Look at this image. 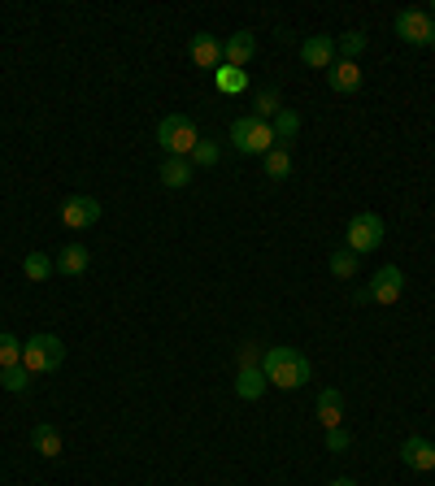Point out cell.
<instances>
[{
	"instance_id": "1",
	"label": "cell",
	"mask_w": 435,
	"mask_h": 486,
	"mask_svg": "<svg viewBox=\"0 0 435 486\" xmlns=\"http://www.w3.org/2000/svg\"><path fill=\"white\" fill-rule=\"evenodd\" d=\"M261 373L278 391H300L309 382V361L297 348H266L261 352Z\"/></svg>"
},
{
	"instance_id": "2",
	"label": "cell",
	"mask_w": 435,
	"mask_h": 486,
	"mask_svg": "<svg viewBox=\"0 0 435 486\" xmlns=\"http://www.w3.org/2000/svg\"><path fill=\"white\" fill-rule=\"evenodd\" d=\"M61 361H66V343H61L57 334H31L26 343H22V370L31 373H53L61 370Z\"/></svg>"
},
{
	"instance_id": "3",
	"label": "cell",
	"mask_w": 435,
	"mask_h": 486,
	"mask_svg": "<svg viewBox=\"0 0 435 486\" xmlns=\"http://www.w3.org/2000/svg\"><path fill=\"white\" fill-rule=\"evenodd\" d=\"M231 148L244 156H266L275 144V126L270 122H261V117H236L231 122Z\"/></svg>"
},
{
	"instance_id": "4",
	"label": "cell",
	"mask_w": 435,
	"mask_h": 486,
	"mask_svg": "<svg viewBox=\"0 0 435 486\" xmlns=\"http://www.w3.org/2000/svg\"><path fill=\"white\" fill-rule=\"evenodd\" d=\"M157 144L166 148V156H192V153H197V144H200L197 122H192L187 114H170V117H161V126H157Z\"/></svg>"
},
{
	"instance_id": "5",
	"label": "cell",
	"mask_w": 435,
	"mask_h": 486,
	"mask_svg": "<svg viewBox=\"0 0 435 486\" xmlns=\"http://www.w3.org/2000/svg\"><path fill=\"white\" fill-rule=\"evenodd\" d=\"M392 31L414 48H435V18L427 9H400L392 22Z\"/></svg>"
},
{
	"instance_id": "6",
	"label": "cell",
	"mask_w": 435,
	"mask_h": 486,
	"mask_svg": "<svg viewBox=\"0 0 435 486\" xmlns=\"http://www.w3.org/2000/svg\"><path fill=\"white\" fill-rule=\"evenodd\" d=\"M383 239H388V226H383L379 213H357L349 222V253L366 256V253H375V248H383Z\"/></svg>"
},
{
	"instance_id": "7",
	"label": "cell",
	"mask_w": 435,
	"mask_h": 486,
	"mask_svg": "<svg viewBox=\"0 0 435 486\" xmlns=\"http://www.w3.org/2000/svg\"><path fill=\"white\" fill-rule=\"evenodd\" d=\"M61 222H66L70 231H87V226H96L100 222V200L96 195H70V200L61 204Z\"/></svg>"
},
{
	"instance_id": "8",
	"label": "cell",
	"mask_w": 435,
	"mask_h": 486,
	"mask_svg": "<svg viewBox=\"0 0 435 486\" xmlns=\"http://www.w3.org/2000/svg\"><path fill=\"white\" fill-rule=\"evenodd\" d=\"M253 57H258V35H253V31H236V35L222 39V65L244 70Z\"/></svg>"
},
{
	"instance_id": "9",
	"label": "cell",
	"mask_w": 435,
	"mask_h": 486,
	"mask_svg": "<svg viewBox=\"0 0 435 486\" xmlns=\"http://www.w3.org/2000/svg\"><path fill=\"white\" fill-rule=\"evenodd\" d=\"M405 292V270H396V265H383V270L370 278V300L375 304H396Z\"/></svg>"
},
{
	"instance_id": "10",
	"label": "cell",
	"mask_w": 435,
	"mask_h": 486,
	"mask_svg": "<svg viewBox=\"0 0 435 486\" xmlns=\"http://www.w3.org/2000/svg\"><path fill=\"white\" fill-rule=\"evenodd\" d=\"M300 61L309 65V70H331L336 65V39L331 35H309L300 44Z\"/></svg>"
},
{
	"instance_id": "11",
	"label": "cell",
	"mask_w": 435,
	"mask_h": 486,
	"mask_svg": "<svg viewBox=\"0 0 435 486\" xmlns=\"http://www.w3.org/2000/svg\"><path fill=\"white\" fill-rule=\"evenodd\" d=\"M400 465L414 473H431L435 469V443L431 439H405L400 443Z\"/></svg>"
},
{
	"instance_id": "12",
	"label": "cell",
	"mask_w": 435,
	"mask_h": 486,
	"mask_svg": "<svg viewBox=\"0 0 435 486\" xmlns=\"http://www.w3.org/2000/svg\"><path fill=\"white\" fill-rule=\"evenodd\" d=\"M187 53H192V61H197L200 70H218L222 65V39L209 35V31H197L192 44H187Z\"/></svg>"
},
{
	"instance_id": "13",
	"label": "cell",
	"mask_w": 435,
	"mask_h": 486,
	"mask_svg": "<svg viewBox=\"0 0 435 486\" xmlns=\"http://www.w3.org/2000/svg\"><path fill=\"white\" fill-rule=\"evenodd\" d=\"M327 83H331V92H339V96H353V92H361V65H357V61H336V65L327 70Z\"/></svg>"
},
{
	"instance_id": "14",
	"label": "cell",
	"mask_w": 435,
	"mask_h": 486,
	"mask_svg": "<svg viewBox=\"0 0 435 486\" xmlns=\"http://www.w3.org/2000/svg\"><path fill=\"white\" fill-rule=\"evenodd\" d=\"M318 422H322V430H336L339 422H344V395H339L336 387H327L322 395H318Z\"/></svg>"
},
{
	"instance_id": "15",
	"label": "cell",
	"mask_w": 435,
	"mask_h": 486,
	"mask_svg": "<svg viewBox=\"0 0 435 486\" xmlns=\"http://www.w3.org/2000/svg\"><path fill=\"white\" fill-rule=\"evenodd\" d=\"M157 174H161V183H166V187H187V183H192V174H197V165H192L187 156H166Z\"/></svg>"
},
{
	"instance_id": "16",
	"label": "cell",
	"mask_w": 435,
	"mask_h": 486,
	"mask_svg": "<svg viewBox=\"0 0 435 486\" xmlns=\"http://www.w3.org/2000/svg\"><path fill=\"white\" fill-rule=\"evenodd\" d=\"M87 265H92V256H87V248L83 243H66L57 253V273H66V278H79V273H87Z\"/></svg>"
},
{
	"instance_id": "17",
	"label": "cell",
	"mask_w": 435,
	"mask_h": 486,
	"mask_svg": "<svg viewBox=\"0 0 435 486\" xmlns=\"http://www.w3.org/2000/svg\"><path fill=\"white\" fill-rule=\"evenodd\" d=\"M270 126H275V144H278V148H288V153H292V139L300 135V114H297V109H288V104H283Z\"/></svg>"
},
{
	"instance_id": "18",
	"label": "cell",
	"mask_w": 435,
	"mask_h": 486,
	"mask_svg": "<svg viewBox=\"0 0 435 486\" xmlns=\"http://www.w3.org/2000/svg\"><path fill=\"white\" fill-rule=\"evenodd\" d=\"M31 448L40 451L44 461H57L61 456V430L48 426V422H40V426L31 430Z\"/></svg>"
},
{
	"instance_id": "19",
	"label": "cell",
	"mask_w": 435,
	"mask_h": 486,
	"mask_svg": "<svg viewBox=\"0 0 435 486\" xmlns=\"http://www.w3.org/2000/svg\"><path fill=\"white\" fill-rule=\"evenodd\" d=\"M266 373H261V365H253V370H236V395L239 400H261L266 395Z\"/></svg>"
},
{
	"instance_id": "20",
	"label": "cell",
	"mask_w": 435,
	"mask_h": 486,
	"mask_svg": "<svg viewBox=\"0 0 435 486\" xmlns=\"http://www.w3.org/2000/svg\"><path fill=\"white\" fill-rule=\"evenodd\" d=\"M22 273H26L31 283H48V278L57 273V261L48 253H26L22 256Z\"/></svg>"
},
{
	"instance_id": "21",
	"label": "cell",
	"mask_w": 435,
	"mask_h": 486,
	"mask_svg": "<svg viewBox=\"0 0 435 486\" xmlns=\"http://www.w3.org/2000/svg\"><path fill=\"white\" fill-rule=\"evenodd\" d=\"M261 165H266V178H275V183L292 178V153L288 148H270V153L261 156Z\"/></svg>"
},
{
	"instance_id": "22",
	"label": "cell",
	"mask_w": 435,
	"mask_h": 486,
	"mask_svg": "<svg viewBox=\"0 0 435 486\" xmlns=\"http://www.w3.org/2000/svg\"><path fill=\"white\" fill-rule=\"evenodd\" d=\"M218 92H227V96H239L244 87H248V74L244 70H236V65H218Z\"/></svg>"
},
{
	"instance_id": "23",
	"label": "cell",
	"mask_w": 435,
	"mask_h": 486,
	"mask_svg": "<svg viewBox=\"0 0 435 486\" xmlns=\"http://www.w3.org/2000/svg\"><path fill=\"white\" fill-rule=\"evenodd\" d=\"M366 31H344V35L336 39V53H339V61H357L361 53H366Z\"/></svg>"
},
{
	"instance_id": "24",
	"label": "cell",
	"mask_w": 435,
	"mask_h": 486,
	"mask_svg": "<svg viewBox=\"0 0 435 486\" xmlns=\"http://www.w3.org/2000/svg\"><path fill=\"white\" fill-rule=\"evenodd\" d=\"M278 109H283V100H278L275 87H261L258 96H253V117H261V122H275Z\"/></svg>"
},
{
	"instance_id": "25",
	"label": "cell",
	"mask_w": 435,
	"mask_h": 486,
	"mask_svg": "<svg viewBox=\"0 0 435 486\" xmlns=\"http://www.w3.org/2000/svg\"><path fill=\"white\" fill-rule=\"evenodd\" d=\"M14 365H22V343L5 331L0 334V370H14Z\"/></svg>"
},
{
	"instance_id": "26",
	"label": "cell",
	"mask_w": 435,
	"mask_h": 486,
	"mask_svg": "<svg viewBox=\"0 0 435 486\" xmlns=\"http://www.w3.org/2000/svg\"><path fill=\"white\" fill-rule=\"evenodd\" d=\"M357 261H361L357 253H349V248H339V253L331 256V273H336V278H357Z\"/></svg>"
},
{
	"instance_id": "27",
	"label": "cell",
	"mask_w": 435,
	"mask_h": 486,
	"mask_svg": "<svg viewBox=\"0 0 435 486\" xmlns=\"http://www.w3.org/2000/svg\"><path fill=\"white\" fill-rule=\"evenodd\" d=\"M0 387L14 391V395H22V391L31 387V373L22 370V365H14V370H0Z\"/></svg>"
},
{
	"instance_id": "28",
	"label": "cell",
	"mask_w": 435,
	"mask_h": 486,
	"mask_svg": "<svg viewBox=\"0 0 435 486\" xmlns=\"http://www.w3.org/2000/svg\"><path fill=\"white\" fill-rule=\"evenodd\" d=\"M218 156H222V148H218L214 139H200L197 153L187 156V161H192V165H218Z\"/></svg>"
},
{
	"instance_id": "29",
	"label": "cell",
	"mask_w": 435,
	"mask_h": 486,
	"mask_svg": "<svg viewBox=\"0 0 435 486\" xmlns=\"http://www.w3.org/2000/svg\"><path fill=\"white\" fill-rule=\"evenodd\" d=\"M353 448V434L344 426H336V430H327V451H349Z\"/></svg>"
},
{
	"instance_id": "30",
	"label": "cell",
	"mask_w": 435,
	"mask_h": 486,
	"mask_svg": "<svg viewBox=\"0 0 435 486\" xmlns=\"http://www.w3.org/2000/svg\"><path fill=\"white\" fill-rule=\"evenodd\" d=\"M253 365H261V348L258 343H244L239 348V370H253Z\"/></svg>"
},
{
	"instance_id": "31",
	"label": "cell",
	"mask_w": 435,
	"mask_h": 486,
	"mask_svg": "<svg viewBox=\"0 0 435 486\" xmlns=\"http://www.w3.org/2000/svg\"><path fill=\"white\" fill-rule=\"evenodd\" d=\"M353 304H375V300H370V287H357V292H353Z\"/></svg>"
},
{
	"instance_id": "32",
	"label": "cell",
	"mask_w": 435,
	"mask_h": 486,
	"mask_svg": "<svg viewBox=\"0 0 435 486\" xmlns=\"http://www.w3.org/2000/svg\"><path fill=\"white\" fill-rule=\"evenodd\" d=\"M331 486H357V478H336Z\"/></svg>"
},
{
	"instance_id": "33",
	"label": "cell",
	"mask_w": 435,
	"mask_h": 486,
	"mask_svg": "<svg viewBox=\"0 0 435 486\" xmlns=\"http://www.w3.org/2000/svg\"><path fill=\"white\" fill-rule=\"evenodd\" d=\"M427 14H431V18H435V0H431V9H427Z\"/></svg>"
}]
</instances>
